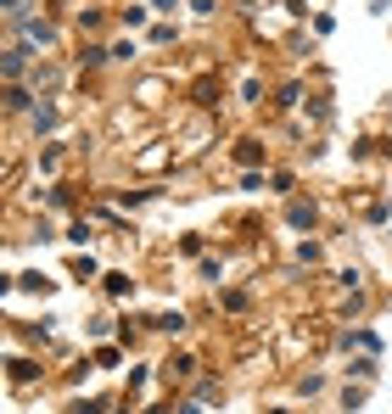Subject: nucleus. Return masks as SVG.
Masks as SVG:
<instances>
[{
	"instance_id": "obj_1",
	"label": "nucleus",
	"mask_w": 392,
	"mask_h": 414,
	"mask_svg": "<svg viewBox=\"0 0 392 414\" xmlns=\"http://www.w3.org/2000/svg\"><path fill=\"white\" fill-rule=\"evenodd\" d=\"M23 68H28V51H23V45H17V51H11V56H6V79H23Z\"/></svg>"
}]
</instances>
